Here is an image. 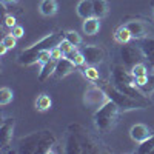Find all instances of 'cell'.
<instances>
[{"label": "cell", "instance_id": "8fae6325", "mask_svg": "<svg viewBox=\"0 0 154 154\" xmlns=\"http://www.w3.org/2000/svg\"><path fill=\"white\" fill-rule=\"evenodd\" d=\"M125 26L130 29L131 37L136 38V40H142V38H145L146 34H148L145 22H140V20H137V19H133V20H130V22H126Z\"/></svg>", "mask_w": 154, "mask_h": 154}, {"label": "cell", "instance_id": "d6a6232c", "mask_svg": "<svg viewBox=\"0 0 154 154\" xmlns=\"http://www.w3.org/2000/svg\"><path fill=\"white\" fill-rule=\"evenodd\" d=\"M16 19L12 17V16H6L5 17V26H8V28H14L16 26Z\"/></svg>", "mask_w": 154, "mask_h": 154}, {"label": "cell", "instance_id": "7402d4cb", "mask_svg": "<svg viewBox=\"0 0 154 154\" xmlns=\"http://www.w3.org/2000/svg\"><path fill=\"white\" fill-rule=\"evenodd\" d=\"M65 57H68L72 63H74V65L75 66H83L85 65V56H83V53H82V51H79V49H77V48H74L72 51H71V53L69 54H66Z\"/></svg>", "mask_w": 154, "mask_h": 154}, {"label": "cell", "instance_id": "8992f818", "mask_svg": "<svg viewBox=\"0 0 154 154\" xmlns=\"http://www.w3.org/2000/svg\"><path fill=\"white\" fill-rule=\"evenodd\" d=\"M120 57L123 60V65L126 66V69H131L137 63H142L145 59V54L140 46H133V45H122L120 48Z\"/></svg>", "mask_w": 154, "mask_h": 154}, {"label": "cell", "instance_id": "4fadbf2b", "mask_svg": "<svg viewBox=\"0 0 154 154\" xmlns=\"http://www.w3.org/2000/svg\"><path fill=\"white\" fill-rule=\"evenodd\" d=\"M130 136L133 140H136V142H143V140H146L149 136H151V131H149V128L143 123H136L134 126H131V130H130Z\"/></svg>", "mask_w": 154, "mask_h": 154}, {"label": "cell", "instance_id": "7c38bea8", "mask_svg": "<svg viewBox=\"0 0 154 154\" xmlns=\"http://www.w3.org/2000/svg\"><path fill=\"white\" fill-rule=\"evenodd\" d=\"M65 152L68 154H82V148H80V143H79V139H77V136L74 134L72 130L66 131V142H65V149H63Z\"/></svg>", "mask_w": 154, "mask_h": 154}, {"label": "cell", "instance_id": "e0dca14e", "mask_svg": "<svg viewBox=\"0 0 154 154\" xmlns=\"http://www.w3.org/2000/svg\"><path fill=\"white\" fill-rule=\"evenodd\" d=\"M38 11H40L42 16H54L57 12V2L56 0H42L40 5H38Z\"/></svg>", "mask_w": 154, "mask_h": 154}, {"label": "cell", "instance_id": "3957f363", "mask_svg": "<svg viewBox=\"0 0 154 154\" xmlns=\"http://www.w3.org/2000/svg\"><path fill=\"white\" fill-rule=\"evenodd\" d=\"M119 112H120L119 106L116 105L112 100L108 99V102H105L99 109H96V112L93 116V120H94L97 131L102 133V134L111 131L116 126V123H117Z\"/></svg>", "mask_w": 154, "mask_h": 154}, {"label": "cell", "instance_id": "83f0119b", "mask_svg": "<svg viewBox=\"0 0 154 154\" xmlns=\"http://www.w3.org/2000/svg\"><path fill=\"white\" fill-rule=\"evenodd\" d=\"M59 48H60V51H62V53H63V56H66V54H69L71 53V51L75 48L72 43H69L68 40H66V38H63V40L59 43Z\"/></svg>", "mask_w": 154, "mask_h": 154}, {"label": "cell", "instance_id": "ba28073f", "mask_svg": "<svg viewBox=\"0 0 154 154\" xmlns=\"http://www.w3.org/2000/svg\"><path fill=\"white\" fill-rule=\"evenodd\" d=\"M12 136H14V119L8 117L0 125V151L6 152L8 146L12 142Z\"/></svg>", "mask_w": 154, "mask_h": 154}, {"label": "cell", "instance_id": "484cf974", "mask_svg": "<svg viewBox=\"0 0 154 154\" xmlns=\"http://www.w3.org/2000/svg\"><path fill=\"white\" fill-rule=\"evenodd\" d=\"M83 75L86 77L88 80H91V82H97L99 80V71L94 68V65H89L86 68H83Z\"/></svg>", "mask_w": 154, "mask_h": 154}, {"label": "cell", "instance_id": "9c48e42d", "mask_svg": "<svg viewBox=\"0 0 154 154\" xmlns=\"http://www.w3.org/2000/svg\"><path fill=\"white\" fill-rule=\"evenodd\" d=\"M82 53L85 56V62L86 65H97V63H102L105 60V49L102 46L97 45H86L82 48Z\"/></svg>", "mask_w": 154, "mask_h": 154}, {"label": "cell", "instance_id": "5b68a950", "mask_svg": "<svg viewBox=\"0 0 154 154\" xmlns=\"http://www.w3.org/2000/svg\"><path fill=\"white\" fill-rule=\"evenodd\" d=\"M68 128L72 130L74 134L77 136V139H79L82 152H105V151H108V149L103 148V145H102L100 142H97V140L89 134L82 125L74 123V125H69Z\"/></svg>", "mask_w": 154, "mask_h": 154}, {"label": "cell", "instance_id": "cb8c5ba5", "mask_svg": "<svg viewBox=\"0 0 154 154\" xmlns=\"http://www.w3.org/2000/svg\"><path fill=\"white\" fill-rule=\"evenodd\" d=\"M12 99H14L12 89H9L8 86H3L2 89H0V105L2 106H6L8 103H11Z\"/></svg>", "mask_w": 154, "mask_h": 154}, {"label": "cell", "instance_id": "4dcf8cb0", "mask_svg": "<svg viewBox=\"0 0 154 154\" xmlns=\"http://www.w3.org/2000/svg\"><path fill=\"white\" fill-rule=\"evenodd\" d=\"M62 57H63V53L60 51L59 46H56V48L51 49V59H53V60H59V59H62Z\"/></svg>", "mask_w": 154, "mask_h": 154}, {"label": "cell", "instance_id": "f546056e", "mask_svg": "<svg viewBox=\"0 0 154 154\" xmlns=\"http://www.w3.org/2000/svg\"><path fill=\"white\" fill-rule=\"evenodd\" d=\"M51 60V49H43L40 54H38V63L43 66L45 63H48Z\"/></svg>", "mask_w": 154, "mask_h": 154}, {"label": "cell", "instance_id": "2e32d148", "mask_svg": "<svg viewBox=\"0 0 154 154\" xmlns=\"http://www.w3.org/2000/svg\"><path fill=\"white\" fill-rule=\"evenodd\" d=\"M77 16L85 19H89L94 16V8H93V0H82L77 5Z\"/></svg>", "mask_w": 154, "mask_h": 154}, {"label": "cell", "instance_id": "4316f807", "mask_svg": "<svg viewBox=\"0 0 154 154\" xmlns=\"http://www.w3.org/2000/svg\"><path fill=\"white\" fill-rule=\"evenodd\" d=\"M63 37H65L69 43H72L75 48L82 43V38H80V35L77 34L75 31H66V32H63Z\"/></svg>", "mask_w": 154, "mask_h": 154}, {"label": "cell", "instance_id": "44dd1931", "mask_svg": "<svg viewBox=\"0 0 154 154\" xmlns=\"http://www.w3.org/2000/svg\"><path fill=\"white\" fill-rule=\"evenodd\" d=\"M93 8H94V16L102 19L108 14V3L106 0H93Z\"/></svg>", "mask_w": 154, "mask_h": 154}, {"label": "cell", "instance_id": "1f68e13d", "mask_svg": "<svg viewBox=\"0 0 154 154\" xmlns=\"http://www.w3.org/2000/svg\"><path fill=\"white\" fill-rule=\"evenodd\" d=\"M11 34L14 35V37H17V38H20L25 34V31H23V28L20 26V25H16L14 28H11Z\"/></svg>", "mask_w": 154, "mask_h": 154}, {"label": "cell", "instance_id": "d4e9b609", "mask_svg": "<svg viewBox=\"0 0 154 154\" xmlns=\"http://www.w3.org/2000/svg\"><path fill=\"white\" fill-rule=\"evenodd\" d=\"M130 72L133 74V77H145V75H148V69H146V66H145L143 62L134 65V66L130 69Z\"/></svg>", "mask_w": 154, "mask_h": 154}, {"label": "cell", "instance_id": "6da1fadb", "mask_svg": "<svg viewBox=\"0 0 154 154\" xmlns=\"http://www.w3.org/2000/svg\"><path fill=\"white\" fill-rule=\"evenodd\" d=\"M57 145L56 136L48 131H37L28 136H23L17 142V152L20 154H48L53 152V148Z\"/></svg>", "mask_w": 154, "mask_h": 154}, {"label": "cell", "instance_id": "836d02e7", "mask_svg": "<svg viewBox=\"0 0 154 154\" xmlns=\"http://www.w3.org/2000/svg\"><path fill=\"white\" fill-rule=\"evenodd\" d=\"M6 51H8V48L2 43V45H0V54H2V56H5L6 54Z\"/></svg>", "mask_w": 154, "mask_h": 154}, {"label": "cell", "instance_id": "277c9868", "mask_svg": "<svg viewBox=\"0 0 154 154\" xmlns=\"http://www.w3.org/2000/svg\"><path fill=\"white\" fill-rule=\"evenodd\" d=\"M97 85H100L103 88V91L106 93L108 99L112 100L116 105L119 106L120 111H131V109H140V108H146L148 105L143 103V102H139L130 96L123 94L122 91H119L117 88L114 86V83H109V82H99Z\"/></svg>", "mask_w": 154, "mask_h": 154}, {"label": "cell", "instance_id": "7a4b0ae2", "mask_svg": "<svg viewBox=\"0 0 154 154\" xmlns=\"http://www.w3.org/2000/svg\"><path fill=\"white\" fill-rule=\"evenodd\" d=\"M63 38H65V37H63V32H60V31L48 34L46 37H43L42 40H38L32 46L23 49L22 53L19 54V57H17L19 63H20V65H25V66L38 63V54H40L43 49H53V48L59 46V43L63 40Z\"/></svg>", "mask_w": 154, "mask_h": 154}, {"label": "cell", "instance_id": "ac0fdd59", "mask_svg": "<svg viewBox=\"0 0 154 154\" xmlns=\"http://www.w3.org/2000/svg\"><path fill=\"white\" fill-rule=\"evenodd\" d=\"M114 38H116V42L117 43H120V45H125V43H128L131 40V32H130V29H128L126 26H125V23L123 25H120V26L114 31Z\"/></svg>", "mask_w": 154, "mask_h": 154}, {"label": "cell", "instance_id": "9a60e30c", "mask_svg": "<svg viewBox=\"0 0 154 154\" xmlns=\"http://www.w3.org/2000/svg\"><path fill=\"white\" fill-rule=\"evenodd\" d=\"M100 19L99 17H96V16H93V17H89V19H85V22H83V32L86 34V35H96L97 32H99V29H100V22H99Z\"/></svg>", "mask_w": 154, "mask_h": 154}, {"label": "cell", "instance_id": "5bb4252c", "mask_svg": "<svg viewBox=\"0 0 154 154\" xmlns=\"http://www.w3.org/2000/svg\"><path fill=\"white\" fill-rule=\"evenodd\" d=\"M140 48H142L143 54H145V59L148 60V63L154 68V38H142V42H140L139 45Z\"/></svg>", "mask_w": 154, "mask_h": 154}, {"label": "cell", "instance_id": "ffe728a7", "mask_svg": "<svg viewBox=\"0 0 154 154\" xmlns=\"http://www.w3.org/2000/svg\"><path fill=\"white\" fill-rule=\"evenodd\" d=\"M137 154H149V152H154V134H151L146 140L140 142V145L137 146L136 149Z\"/></svg>", "mask_w": 154, "mask_h": 154}, {"label": "cell", "instance_id": "52a82bcc", "mask_svg": "<svg viewBox=\"0 0 154 154\" xmlns=\"http://www.w3.org/2000/svg\"><path fill=\"white\" fill-rule=\"evenodd\" d=\"M105 102H108V96H106V93L103 91V88H102L100 85L89 86L83 94V103L88 108L99 109Z\"/></svg>", "mask_w": 154, "mask_h": 154}, {"label": "cell", "instance_id": "f1b7e54d", "mask_svg": "<svg viewBox=\"0 0 154 154\" xmlns=\"http://www.w3.org/2000/svg\"><path fill=\"white\" fill-rule=\"evenodd\" d=\"M16 42H17V37H14L12 34H6V35L2 38V43H3L8 49L14 48V46H16Z\"/></svg>", "mask_w": 154, "mask_h": 154}, {"label": "cell", "instance_id": "603a6c76", "mask_svg": "<svg viewBox=\"0 0 154 154\" xmlns=\"http://www.w3.org/2000/svg\"><path fill=\"white\" fill-rule=\"evenodd\" d=\"M53 105V102H51V97L48 94H40L35 100V109L37 111H46L51 108Z\"/></svg>", "mask_w": 154, "mask_h": 154}, {"label": "cell", "instance_id": "30bf717a", "mask_svg": "<svg viewBox=\"0 0 154 154\" xmlns=\"http://www.w3.org/2000/svg\"><path fill=\"white\" fill-rule=\"evenodd\" d=\"M75 69V65L68 59V57H65L63 56L62 59H59L57 60V65H56V71H54V79H57V80H60V79H63V77H66L68 74H71L72 71Z\"/></svg>", "mask_w": 154, "mask_h": 154}, {"label": "cell", "instance_id": "e575fe53", "mask_svg": "<svg viewBox=\"0 0 154 154\" xmlns=\"http://www.w3.org/2000/svg\"><path fill=\"white\" fill-rule=\"evenodd\" d=\"M151 6H152V11H154V0H152V2H151Z\"/></svg>", "mask_w": 154, "mask_h": 154}, {"label": "cell", "instance_id": "d6986e66", "mask_svg": "<svg viewBox=\"0 0 154 154\" xmlns=\"http://www.w3.org/2000/svg\"><path fill=\"white\" fill-rule=\"evenodd\" d=\"M56 65H57V60H53V59H51L48 63H45V65L42 66L40 74H38V82H45L49 75H53L54 71H56Z\"/></svg>", "mask_w": 154, "mask_h": 154}]
</instances>
